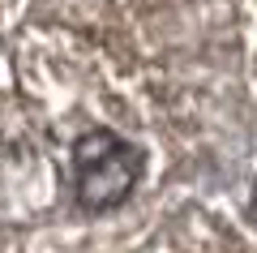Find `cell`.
<instances>
[{"label":"cell","instance_id":"6da1fadb","mask_svg":"<svg viewBox=\"0 0 257 253\" xmlns=\"http://www.w3.org/2000/svg\"><path fill=\"white\" fill-rule=\"evenodd\" d=\"M73 172L82 210H116L142 181V150L120 142L111 129H90L73 142Z\"/></svg>","mask_w":257,"mask_h":253}]
</instances>
